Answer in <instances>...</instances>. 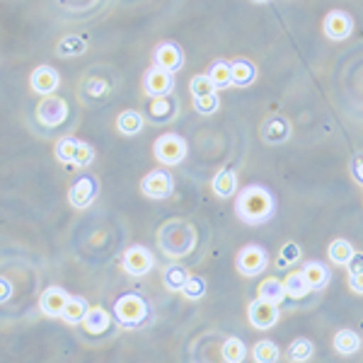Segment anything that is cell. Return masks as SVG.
I'll return each mask as SVG.
<instances>
[{"mask_svg": "<svg viewBox=\"0 0 363 363\" xmlns=\"http://www.w3.org/2000/svg\"><path fill=\"white\" fill-rule=\"evenodd\" d=\"M235 213L242 223L247 225H262L274 218L277 213V201L269 194V189L259 184H250L242 189L235 199Z\"/></svg>", "mask_w": 363, "mask_h": 363, "instance_id": "cell-1", "label": "cell"}, {"mask_svg": "<svg viewBox=\"0 0 363 363\" xmlns=\"http://www.w3.org/2000/svg\"><path fill=\"white\" fill-rule=\"evenodd\" d=\"M114 315L121 327L136 330V327H143L150 320V308L138 294H124L114 303Z\"/></svg>", "mask_w": 363, "mask_h": 363, "instance_id": "cell-2", "label": "cell"}, {"mask_svg": "<svg viewBox=\"0 0 363 363\" xmlns=\"http://www.w3.org/2000/svg\"><path fill=\"white\" fill-rule=\"evenodd\" d=\"M186 150H189L186 148V140L179 133H162L153 143V153L157 157V162H162L165 167L179 165L186 157Z\"/></svg>", "mask_w": 363, "mask_h": 363, "instance_id": "cell-3", "label": "cell"}, {"mask_svg": "<svg viewBox=\"0 0 363 363\" xmlns=\"http://www.w3.org/2000/svg\"><path fill=\"white\" fill-rule=\"evenodd\" d=\"M235 264L242 277H247V279L259 277L269 264V255L259 247V245H245V247L238 252Z\"/></svg>", "mask_w": 363, "mask_h": 363, "instance_id": "cell-4", "label": "cell"}, {"mask_svg": "<svg viewBox=\"0 0 363 363\" xmlns=\"http://www.w3.org/2000/svg\"><path fill=\"white\" fill-rule=\"evenodd\" d=\"M99 194V182L92 174H80V179H75L68 189V201L73 208H87L95 203V199Z\"/></svg>", "mask_w": 363, "mask_h": 363, "instance_id": "cell-5", "label": "cell"}, {"mask_svg": "<svg viewBox=\"0 0 363 363\" xmlns=\"http://www.w3.org/2000/svg\"><path fill=\"white\" fill-rule=\"evenodd\" d=\"M140 191L148 199H155V201H162V199L172 196V191H174L172 174H169L167 169H153V172H148L140 179Z\"/></svg>", "mask_w": 363, "mask_h": 363, "instance_id": "cell-6", "label": "cell"}, {"mask_svg": "<svg viewBox=\"0 0 363 363\" xmlns=\"http://www.w3.org/2000/svg\"><path fill=\"white\" fill-rule=\"evenodd\" d=\"M37 119H39V124L46 126V128L61 126L63 121L68 119V104H66V99L56 97V95L44 97L42 102H39V107H37Z\"/></svg>", "mask_w": 363, "mask_h": 363, "instance_id": "cell-7", "label": "cell"}, {"mask_svg": "<svg viewBox=\"0 0 363 363\" xmlns=\"http://www.w3.org/2000/svg\"><path fill=\"white\" fill-rule=\"evenodd\" d=\"M143 90L145 95H150L153 99H162V97H172L174 92V75L167 73V70L160 68H148L143 75Z\"/></svg>", "mask_w": 363, "mask_h": 363, "instance_id": "cell-8", "label": "cell"}, {"mask_svg": "<svg viewBox=\"0 0 363 363\" xmlns=\"http://www.w3.org/2000/svg\"><path fill=\"white\" fill-rule=\"evenodd\" d=\"M121 267L128 277H145V274L153 272L155 259L150 255V250L140 247V245H133L124 252V259H121Z\"/></svg>", "mask_w": 363, "mask_h": 363, "instance_id": "cell-9", "label": "cell"}, {"mask_svg": "<svg viewBox=\"0 0 363 363\" xmlns=\"http://www.w3.org/2000/svg\"><path fill=\"white\" fill-rule=\"evenodd\" d=\"M61 85V75L54 66H37L29 75V87L32 92H37L39 97H51Z\"/></svg>", "mask_w": 363, "mask_h": 363, "instance_id": "cell-10", "label": "cell"}, {"mask_svg": "<svg viewBox=\"0 0 363 363\" xmlns=\"http://www.w3.org/2000/svg\"><path fill=\"white\" fill-rule=\"evenodd\" d=\"M153 66L160 70H167V73H177L184 66V54H182V46H177L174 42H165L155 49L153 54Z\"/></svg>", "mask_w": 363, "mask_h": 363, "instance_id": "cell-11", "label": "cell"}, {"mask_svg": "<svg viewBox=\"0 0 363 363\" xmlns=\"http://www.w3.org/2000/svg\"><path fill=\"white\" fill-rule=\"evenodd\" d=\"M322 29H325V34L332 42H342V39H347L354 32V20L347 13H342V10H332V13H327L325 22H322Z\"/></svg>", "mask_w": 363, "mask_h": 363, "instance_id": "cell-12", "label": "cell"}, {"mask_svg": "<svg viewBox=\"0 0 363 363\" xmlns=\"http://www.w3.org/2000/svg\"><path fill=\"white\" fill-rule=\"evenodd\" d=\"M262 138H264V143H269V145L286 143V140L291 138L289 119H286V116H281V114L267 116V121L262 124Z\"/></svg>", "mask_w": 363, "mask_h": 363, "instance_id": "cell-13", "label": "cell"}, {"mask_svg": "<svg viewBox=\"0 0 363 363\" xmlns=\"http://www.w3.org/2000/svg\"><path fill=\"white\" fill-rule=\"evenodd\" d=\"M247 318L257 330H269V327H274L279 322V308L269 306V303L259 301V298H255L247 308Z\"/></svg>", "mask_w": 363, "mask_h": 363, "instance_id": "cell-14", "label": "cell"}, {"mask_svg": "<svg viewBox=\"0 0 363 363\" xmlns=\"http://www.w3.org/2000/svg\"><path fill=\"white\" fill-rule=\"evenodd\" d=\"M68 294L61 289V286H49L44 291L42 298H39V308L46 318H63V310H66V303H68Z\"/></svg>", "mask_w": 363, "mask_h": 363, "instance_id": "cell-15", "label": "cell"}, {"mask_svg": "<svg viewBox=\"0 0 363 363\" xmlns=\"http://www.w3.org/2000/svg\"><path fill=\"white\" fill-rule=\"evenodd\" d=\"M257 298H259V301H264V303H269V306H277V308H279L281 303H284V298H289V296H286L284 281L269 277V279L262 281L259 294H257Z\"/></svg>", "mask_w": 363, "mask_h": 363, "instance_id": "cell-16", "label": "cell"}, {"mask_svg": "<svg viewBox=\"0 0 363 363\" xmlns=\"http://www.w3.org/2000/svg\"><path fill=\"white\" fill-rule=\"evenodd\" d=\"M211 186H213V194L220 196V199L235 196L238 194V174L228 167L220 169V172L213 177V182H211Z\"/></svg>", "mask_w": 363, "mask_h": 363, "instance_id": "cell-17", "label": "cell"}, {"mask_svg": "<svg viewBox=\"0 0 363 363\" xmlns=\"http://www.w3.org/2000/svg\"><path fill=\"white\" fill-rule=\"evenodd\" d=\"M233 68V85L235 87H250L257 80V66L247 58H235L230 63Z\"/></svg>", "mask_w": 363, "mask_h": 363, "instance_id": "cell-18", "label": "cell"}, {"mask_svg": "<svg viewBox=\"0 0 363 363\" xmlns=\"http://www.w3.org/2000/svg\"><path fill=\"white\" fill-rule=\"evenodd\" d=\"M143 126H145V119L136 109H126V112H121L119 119H116V131H119L121 136H136V133L143 131Z\"/></svg>", "mask_w": 363, "mask_h": 363, "instance_id": "cell-19", "label": "cell"}, {"mask_svg": "<svg viewBox=\"0 0 363 363\" xmlns=\"http://www.w3.org/2000/svg\"><path fill=\"white\" fill-rule=\"evenodd\" d=\"M109 325H112V318H109V313L104 308H90L87 310V315H85V320H83V327L90 335H102V332H107L109 330Z\"/></svg>", "mask_w": 363, "mask_h": 363, "instance_id": "cell-20", "label": "cell"}, {"mask_svg": "<svg viewBox=\"0 0 363 363\" xmlns=\"http://www.w3.org/2000/svg\"><path fill=\"white\" fill-rule=\"evenodd\" d=\"M284 286H286V296L294 298V301H303V298L313 291L308 284V279H306V274H303V269L301 272H291L289 277H286Z\"/></svg>", "mask_w": 363, "mask_h": 363, "instance_id": "cell-21", "label": "cell"}, {"mask_svg": "<svg viewBox=\"0 0 363 363\" xmlns=\"http://www.w3.org/2000/svg\"><path fill=\"white\" fill-rule=\"evenodd\" d=\"M191 274L186 272V267H182V264H169L165 267V272H162V284H165V289L167 291H184V286H186V281H189Z\"/></svg>", "mask_w": 363, "mask_h": 363, "instance_id": "cell-22", "label": "cell"}, {"mask_svg": "<svg viewBox=\"0 0 363 363\" xmlns=\"http://www.w3.org/2000/svg\"><path fill=\"white\" fill-rule=\"evenodd\" d=\"M303 274H306V279L313 291H322L327 284H330V269L322 264V262H308V264L303 267Z\"/></svg>", "mask_w": 363, "mask_h": 363, "instance_id": "cell-23", "label": "cell"}, {"mask_svg": "<svg viewBox=\"0 0 363 363\" xmlns=\"http://www.w3.org/2000/svg\"><path fill=\"white\" fill-rule=\"evenodd\" d=\"M87 49V37H80V34H68L61 42L56 44V56L61 58H73L80 56Z\"/></svg>", "mask_w": 363, "mask_h": 363, "instance_id": "cell-24", "label": "cell"}, {"mask_svg": "<svg viewBox=\"0 0 363 363\" xmlns=\"http://www.w3.org/2000/svg\"><path fill=\"white\" fill-rule=\"evenodd\" d=\"M327 255H330V259L335 262V264L349 267V262L354 259L356 250H354V245H351L349 240L337 238V240H332V245H330V250H327Z\"/></svg>", "mask_w": 363, "mask_h": 363, "instance_id": "cell-25", "label": "cell"}, {"mask_svg": "<svg viewBox=\"0 0 363 363\" xmlns=\"http://www.w3.org/2000/svg\"><path fill=\"white\" fill-rule=\"evenodd\" d=\"M78 150H80V140L78 138H61L56 143V148H54V155H56V160L58 162H63V165H68V167H73L75 165V157H78Z\"/></svg>", "mask_w": 363, "mask_h": 363, "instance_id": "cell-26", "label": "cell"}, {"mask_svg": "<svg viewBox=\"0 0 363 363\" xmlns=\"http://www.w3.org/2000/svg\"><path fill=\"white\" fill-rule=\"evenodd\" d=\"M87 310H90V306H87L85 298L70 296V298H68V303H66V310H63V318H61V320H66L68 325H78V322L83 325Z\"/></svg>", "mask_w": 363, "mask_h": 363, "instance_id": "cell-27", "label": "cell"}, {"mask_svg": "<svg viewBox=\"0 0 363 363\" xmlns=\"http://www.w3.org/2000/svg\"><path fill=\"white\" fill-rule=\"evenodd\" d=\"M335 349L337 354L342 356H351L361 349V337L356 335L354 330H339L335 335Z\"/></svg>", "mask_w": 363, "mask_h": 363, "instance_id": "cell-28", "label": "cell"}, {"mask_svg": "<svg viewBox=\"0 0 363 363\" xmlns=\"http://www.w3.org/2000/svg\"><path fill=\"white\" fill-rule=\"evenodd\" d=\"M208 78H211V83L216 85V90H223V87H230V85H233V68H230V63H228V61H216V63H211Z\"/></svg>", "mask_w": 363, "mask_h": 363, "instance_id": "cell-29", "label": "cell"}, {"mask_svg": "<svg viewBox=\"0 0 363 363\" xmlns=\"http://www.w3.org/2000/svg\"><path fill=\"white\" fill-rule=\"evenodd\" d=\"M313 354H315V347H313V342L306 337H298L296 342L289 347V359L296 361V363H306L308 359H313Z\"/></svg>", "mask_w": 363, "mask_h": 363, "instance_id": "cell-30", "label": "cell"}, {"mask_svg": "<svg viewBox=\"0 0 363 363\" xmlns=\"http://www.w3.org/2000/svg\"><path fill=\"white\" fill-rule=\"evenodd\" d=\"M252 356H255L257 363H277L281 351L274 342H269V339H262V342H257L255 351H252Z\"/></svg>", "mask_w": 363, "mask_h": 363, "instance_id": "cell-31", "label": "cell"}, {"mask_svg": "<svg viewBox=\"0 0 363 363\" xmlns=\"http://www.w3.org/2000/svg\"><path fill=\"white\" fill-rule=\"evenodd\" d=\"M245 356H247V347H245L238 337L225 339V344H223V361L225 363H242Z\"/></svg>", "mask_w": 363, "mask_h": 363, "instance_id": "cell-32", "label": "cell"}, {"mask_svg": "<svg viewBox=\"0 0 363 363\" xmlns=\"http://www.w3.org/2000/svg\"><path fill=\"white\" fill-rule=\"evenodd\" d=\"M174 109H177L174 99L162 97V99H155V102L150 104V116H153L155 121H169L174 116Z\"/></svg>", "mask_w": 363, "mask_h": 363, "instance_id": "cell-33", "label": "cell"}, {"mask_svg": "<svg viewBox=\"0 0 363 363\" xmlns=\"http://www.w3.org/2000/svg\"><path fill=\"white\" fill-rule=\"evenodd\" d=\"M189 92L194 99L208 97V95H216V85L211 83L208 73H201V75H194V78L189 80Z\"/></svg>", "mask_w": 363, "mask_h": 363, "instance_id": "cell-34", "label": "cell"}, {"mask_svg": "<svg viewBox=\"0 0 363 363\" xmlns=\"http://www.w3.org/2000/svg\"><path fill=\"white\" fill-rule=\"evenodd\" d=\"M182 296H184L186 301H201V298L206 296V279L189 277V281H186V286H184V291H182Z\"/></svg>", "mask_w": 363, "mask_h": 363, "instance_id": "cell-35", "label": "cell"}, {"mask_svg": "<svg viewBox=\"0 0 363 363\" xmlns=\"http://www.w3.org/2000/svg\"><path fill=\"white\" fill-rule=\"evenodd\" d=\"M218 107H220L218 95H208V97H199V99H194V109H196L199 114H203V116L216 114V112H218Z\"/></svg>", "mask_w": 363, "mask_h": 363, "instance_id": "cell-36", "label": "cell"}, {"mask_svg": "<svg viewBox=\"0 0 363 363\" xmlns=\"http://www.w3.org/2000/svg\"><path fill=\"white\" fill-rule=\"evenodd\" d=\"M92 160H95V148H92L90 143H85V140H80V150H78V157H75V169H85L92 165Z\"/></svg>", "mask_w": 363, "mask_h": 363, "instance_id": "cell-37", "label": "cell"}, {"mask_svg": "<svg viewBox=\"0 0 363 363\" xmlns=\"http://www.w3.org/2000/svg\"><path fill=\"white\" fill-rule=\"evenodd\" d=\"M351 174H354V179L359 182V184H363V153L354 155L351 157Z\"/></svg>", "mask_w": 363, "mask_h": 363, "instance_id": "cell-38", "label": "cell"}, {"mask_svg": "<svg viewBox=\"0 0 363 363\" xmlns=\"http://www.w3.org/2000/svg\"><path fill=\"white\" fill-rule=\"evenodd\" d=\"M301 259V247L294 242H289L284 247V257H281V264H286V262H298Z\"/></svg>", "mask_w": 363, "mask_h": 363, "instance_id": "cell-39", "label": "cell"}, {"mask_svg": "<svg viewBox=\"0 0 363 363\" xmlns=\"http://www.w3.org/2000/svg\"><path fill=\"white\" fill-rule=\"evenodd\" d=\"M349 277H356V274H363V252H356L354 259L349 262Z\"/></svg>", "mask_w": 363, "mask_h": 363, "instance_id": "cell-40", "label": "cell"}, {"mask_svg": "<svg viewBox=\"0 0 363 363\" xmlns=\"http://www.w3.org/2000/svg\"><path fill=\"white\" fill-rule=\"evenodd\" d=\"M349 286L354 294L363 296V274H356V277H349Z\"/></svg>", "mask_w": 363, "mask_h": 363, "instance_id": "cell-41", "label": "cell"}]
</instances>
